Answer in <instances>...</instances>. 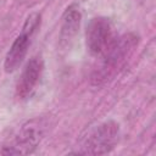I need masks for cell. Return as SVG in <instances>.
<instances>
[{
	"label": "cell",
	"mask_w": 156,
	"mask_h": 156,
	"mask_svg": "<svg viewBox=\"0 0 156 156\" xmlns=\"http://www.w3.org/2000/svg\"><path fill=\"white\" fill-rule=\"evenodd\" d=\"M39 24H40V15L39 13L34 12L27 17L21 33L16 37L10 50L6 54L5 62H4V68H5L6 73H11L21 66V63L23 62V60L27 55L32 38H33L35 30L38 29Z\"/></svg>",
	"instance_id": "cell-1"
},
{
	"label": "cell",
	"mask_w": 156,
	"mask_h": 156,
	"mask_svg": "<svg viewBox=\"0 0 156 156\" xmlns=\"http://www.w3.org/2000/svg\"><path fill=\"white\" fill-rule=\"evenodd\" d=\"M113 24L106 17L91 18L85 30V44L88 51L94 56H101L116 40Z\"/></svg>",
	"instance_id": "cell-2"
},
{
	"label": "cell",
	"mask_w": 156,
	"mask_h": 156,
	"mask_svg": "<svg viewBox=\"0 0 156 156\" xmlns=\"http://www.w3.org/2000/svg\"><path fill=\"white\" fill-rule=\"evenodd\" d=\"M118 124L115 122H105L96 127L87 138L83 154L100 155L111 151L118 140Z\"/></svg>",
	"instance_id": "cell-3"
},
{
	"label": "cell",
	"mask_w": 156,
	"mask_h": 156,
	"mask_svg": "<svg viewBox=\"0 0 156 156\" xmlns=\"http://www.w3.org/2000/svg\"><path fill=\"white\" fill-rule=\"evenodd\" d=\"M135 37L128 34L121 38H116L113 44L102 54V73L107 74V72L118 67L130 54L133 48L135 46Z\"/></svg>",
	"instance_id": "cell-4"
},
{
	"label": "cell",
	"mask_w": 156,
	"mask_h": 156,
	"mask_svg": "<svg viewBox=\"0 0 156 156\" xmlns=\"http://www.w3.org/2000/svg\"><path fill=\"white\" fill-rule=\"evenodd\" d=\"M43 68L44 65L39 57H32L27 62L16 85V95L20 100H24L30 96L41 77Z\"/></svg>",
	"instance_id": "cell-5"
},
{
	"label": "cell",
	"mask_w": 156,
	"mask_h": 156,
	"mask_svg": "<svg viewBox=\"0 0 156 156\" xmlns=\"http://www.w3.org/2000/svg\"><path fill=\"white\" fill-rule=\"evenodd\" d=\"M40 133L34 127H26L18 138L16 139L15 146H6L9 150L2 151L4 154H28L30 152L39 141Z\"/></svg>",
	"instance_id": "cell-6"
},
{
	"label": "cell",
	"mask_w": 156,
	"mask_h": 156,
	"mask_svg": "<svg viewBox=\"0 0 156 156\" xmlns=\"http://www.w3.org/2000/svg\"><path fill=\"white\" fill-rule=\"evenodd\" d=\"M80 11L76 5H71L63 13L62 26H61V39H71L78 30L80 23Z\"/></svg>",
	"instance_id": "cell-7"
}]
</instances>
